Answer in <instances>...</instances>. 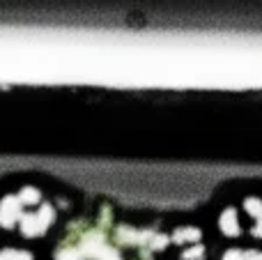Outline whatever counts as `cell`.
<instances>
[{"label":"cell","instance_id":"obj_1","mask_svg":"<svg viewBox=\"0 0 262 260\" xmlns=\"http://www.w3.org/2000/svg\"><path fill=\"white\" fill-rule=\"evenodd\" d=\"M55 260H122V256L99 233H88L76 242L62 244L55 251Z\"/></svg>","mask_w":262,"mask_h":260},{"label":"cell","instance_id":"obj_2","mask_svg":"<svg viewBox=\"0 0 262 260\" xmlns=\"http://www.w3.org/2000/svg\"><path fill=\"white\" fill-rule=\"evenodd\" d=\"M53 219H55L53 205L51 203H41L35 212H23L21 219H18V228H21L23 237H28V240L41 237L53 226Z\"/></svg>","mask_w":262,"mask_h":260},{"label":"cell","instance_id":"obj_3","mask_svg":"<svg viewBox=\"0 0 262 260\" xmlns=\"http://www.w3.org/2000/svg\"><path fill=\"white\" fill-rule=\"evenodd\" d=\"M23 214V205L18 201V196H5L0 201V228L12 230L18 224Z\"/></svg>","mask_w":262,"mask_h":260},{"label":"cell","instance_id":"obj_4","mask_svg":"<svg viewBox=\"0 0 262 260\" xmlns=\"http://www.w3.org/2000/svg\"><path fill=\"white\" fill-rule=\"evenodd\" d=\"M219 230L228 237H237L242 235V226H239V216H237L235 207H226V210L219 214Z\"/></svg>","mask_w":262,"mask_h":260},{"label":"cell","instance_id":"obj_5","mask_svg":"<svg viewBox=\"0 0 262 260\" xmlns=\"http://www.w3.org/2000/svg\"><path fill=\"white\" fill-rule=\"evenodd\" d=\"M200 240H203V233H200V228H195V226H182V228H177L175 233L170 235V242L180 244V247L200 244Z\"/></svg>","mask_w":262,"mask_h":260},{"label":"cell","instance_id":"obj_6","mask_svg":"<svg viewBox=\"0 0 262 260\" xmlns=\"http://www.w3.org/2000/svg\"><path fill=\"white\" fill-rule=\"evenodd\" d=\"M16 196H18V201H21L23 207H26V205L28 207L41 205V191H39V189H35V187H23Z\"/></svg>","mask_w":262,"mask_h":260},{"label":"cell","instance_id":"obj_7","mask_svg":"<svg viewBox=\"0 0 262 260\" xmlns=\"http://www.w3.org/2000/svg\"><path fill=\"white\" fill-rule=\"evenodd\" d=\"M244 212H246L249 216H253V219L262 216V198H258V196L244 198Z\"/></svg>","mask_w":262,"mask_h":260},{"label":"cell","instance_id":"obj_8","mask_svg":"<svg viewBox=\"0 0 262 260\" xmlns=\"http://www.w3.org/2000/svg\"><path fill=\"white\" fill-rule=\"evenodd\" d=\"M205 256H207V251H205L203 244H191L182 251L180 260H205Z\"/></svg>","mask_w":262,"mask_h":260},{"label":"cell","instance_id":"obj_9","mask_svg":"<svg viewBox=\"0 0 262 260\" xmlns=\"http://www.w3.org/2000/svg\"><path fill=\"white\" fill-rule=\"evenodd\" d=\"M0 260H32V253L23 251V249H3Z\"/></svg>","mask_w":262,"mask_h":260},{"label":"cell","instance_id":"obj_10","mask_svg":"<svg viewBox=\"0 0 262 260\" xmlns=\"http://www.w3.org/2000/svg\"><path fill=\"white\" fill-rule=\"evenodd\" d=\"M221 260H244V251L242 249H228L221 256Z\"/></svg>","mask_w":262,"mask_h":260},{"label":"cell","instance_id":"obj_11","mask_svg":"<svg viewBox=\"0 0 262 260\" xmlns=\"http://www.w3.org/2000/svg\"><path fill=\"white\" fill-rule=\"evenodd\" d=\"M251 235H253L255 240H262V216H258V219H255V224H253V228H251Z\"/></svg>","mask_w":262,"mask_h":260},{"label":"cell","instance_id":"obj_12","mask_svg":"<svg viewBox=\"0 0 262 260\" xmlns=\"http://www.w3.org/2000/svg\"><path fill=\"white\" fill-rule=\"evenodd\" d=\"M244 260H262V251H258V249H249V251H244Z\"/></svg>","mask_w":262,"mask_h":260}]
</instances>
